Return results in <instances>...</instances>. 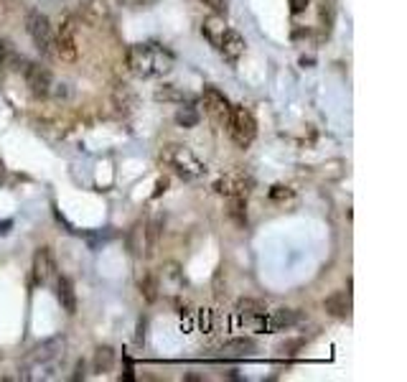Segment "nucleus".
Listing matches in <instances>:
<instances>
[{
    "instance_id": "f257e3e1",
    "label": "nucleus",
    "mask_w": 407,
    "mask_h": 382,
    "mask_svg": "<svg viewBox=\"0 0 407 382\" xmlns=\"http://www.w3.org/2000/svg\"><path fill=\"white\" fill-rule=\"evenodd\" d=\"M176 64V56L160 43H135L128 48V66L138 77H165Z\"/></svg>"
},
{
    "instance_id": "f03ea898",
    "label": "nucleus",
    "mask_w": 407,
    "mask_h": 382,
    "mask_svg": "<svg viewBox=\"0 0 407 382\" xmlns=\"http://www.w3.org/2000/svg\"><path fill=\"white\" fill-rule=\"evenodd\" d=\"M160 158H163V163H168V166H171L173 171L186 181L199 179V176L207 173V166H204V163H201L199 158L186 148V145H165L163 153H160Z\"/></svg>"
},
{
    "instance_id": "7ed1b4c3",
    "label": "nucleus",
    "mask_w": 407,
    "mask_h": 382,
    "mask_svg": "<svg viewBox=\"0 0 407 382\" xmlns=\"http://www.w3.org/2000/svg\"><path fill=\"white\" fill-rule=\"evenodd\" d=\"M227 130H230L235 145H239V148H247V145H252L254 138H257V123H254L252 113H249L247 108L237 105V108H232V118H230V125H227Z\"/></svg>"
},
{
    "instance_id": "20e7f679",
    "label": "nucleus",
    "mask_w": 407,
    "mask_h": 382,
    "mask_svg": "<svg viewBox=\"0 0 407 382\" xmlns=\"http://www.w3.org/2000/svg\"><path fill=\"white\" fill-rule=\"evenodd\" d=\"M26 31H29L34 46L38 48L43 56H53V29H51V21H48L41 11H31L29 16H26Z\"/></svg>"
},
{
    "instance_id": "39448f33",
    "label": "nucleus",
    "mask_w": 407,
    "mask_h": 382,
    "mask_svg": "<svg viewBox=\"0 0 407 382\" xmlns=\"http://www.w3.org/2000/svg\"><path fill=\"white\" fill-rule=\"evenodd\" d=\"M53 56L61 61L77 59V26L71 19H66L53 31Z\"/></svg>"
},
{
    "instance_id": "423d86ee",
    "label": "nucleus",
    "mask_w": 407,
    "mask_h": 382,
    "mask_svg": "<svg viewBox=\"0 0 407 382\" xmlns=\"http://www.w3.org/2000/svg\"><path fill=\"white\" fill-rule=\"evenodd\" d=\"M201 100H204V110H207V115L214 120V123H217V125H222V128L230 125L232 105H230V100L225 97V92H219L217 87H207Z\"/></svg>"
},
{
    "instance_id": "0eeeda50",
    "label": "nucleus",
    "mask_w": 407,
    "mask_h": 382,
    "mask_svg": "<svg viewBox=\"0 0 407 382\" xmlns=\"http://www.w3.org/2000/svg\"><path fill=\"white\" fill-rule=\"evenodd\" d=\"M252 184H254L252 176H249L247 171H242V168H237V171L225 173V176L214 184V189H217L219 194H225V197H247Z\"/></svg>"
},
{
    "instance_id": "6e6552de",
    "label": "nucleus",
    "mask_w": 407,
    "mask_h": 382,
    "mask_svg": "<svg viewBox=\"0 0 407 382\" xmlns=\"http://www.w3.org/2000/svg\"><path fill=\"white\" fill-rule=\"evenodd\" d=\"M24 77H26V87L34 97H48L53 87L51 72L41 64H26L24 66Z\"/></svg>"
},
{
    "instance_id": "1a4fd4ad",
    "label": "nucleus",
    "mask_w": 407,
    "mask_h": 382,
    "mask_svg": "<svg viewBox=\"0 0 407 382\" xmlns=\"http://www.w3.org/2000/svg\"><path fill=\"white\" fill-rule=\"evenodd\" d=\"M34 278L41 286L51 281V278H56V257H53L51 247H38L34 252Z\"/></svg>"
},
{
    "instance_id": "9d476101",
    "label": "nucleus",
    "mask_w": 407,
    "mask_h": 382,
    "mask_svg": "<svg viewBox=\"0 0 407 382\" xmlns=\"http://www.w3.org/2000/svg\"><path fill=\"white\" fill-rule=\"evenodd\" d=\"M244 48H247V43H244L242 33H239V31H235V29H227L225 36H222V41H219L217 51L225 56V59L237 61L239 56L244 54Z\"/></svg>"
},
{
    "instance_id": "9b49d317",
    "label": "nucleus",
    "mask_w": 407,
    "mask_h": 382,
    "mask_svg": "<svg viewBox=\"0 0 407 382\" xmlns=\"http://www.w3.org/2000/svg\"><path fill=\"white\" fill-rule=\"evenodd\" d=\"M128 247H130L133 257H150V250H148V222L145 220L133 224L130 234H128Z\"/></svg>"
},
{
    "instance_id": "f8f14e48",
    "label": "nucleus",
    "mask_w": 407,
    "mask_h": 382,
    "mask_svg": "<svg viewBox=\"0 0 407 382\" xmlns=\"http://www.w3.org/2000/svg\"><path fill=\"white\" fill-rule=\"evenodd\" d=\"M324 306L331 316L346 319L349 314H351V296H349V291H336V293H331L329 299L324 301Z\"/></svg>"
},
{
    "instance_id": "ddd939ff",
    "label": "nucleus",
    "mask_w": 407,
    "mask_h": 382,
    "mask_svg": "<svg viewBox=\"0 0 407 382\" xmlns=\"http://www.w3.org/2000/svg\"><path fill=\"white\" fill-rule=\"evenodd\" d=\"M56 301L66 314H77V293L69 278H56Z\"/></svg>"
},
{
    "instance_id": "4468645a",
    "label": "nucleus",
    "mask_w": 407,
    "mask_h": 382,
    "mask_svg": "<svg viewBox=\"0 0 407 382\" xmlns=\"http://www.w3.org/2000/svg\"><path fill=\"white\" fill-rule=\"evenodd\" d=\"M225 21H222V16H207V19L201 21V33H204V38H207L209 43H212L214 48L219 46V41H222V36H225Z\"/></svg>"
},
{
    "instance_id": "2eb2a0df",
    "label": "nucleus",
    "mask_w": 407,
    "mask_h": 382,
    "mask_svg": "<svg viewBox=\"0 0 407 382\" xmlns=\"http://www.w3.org/2000/svg\"><path fill=\"white\" fill-rule=\"evenodd\" d=\"M257 349V344H254L252 339H232L227 341L225 346H222V354H225L227 359H242V357H249V354Z\"/></svg>"
},
{
    "instance_id": "dca6fc26",
    "label": "nucleus",
    "mask_w": 407,
    "mask_h": 382,
    "mask_svg": "<svg viewBox=\"0 0 407 382\" xmlns=\"http://www.w3.org/2000/svg\"><path fill=\"white\" fill-rule=\"evenodd\" d=\"M227 217L237 227L247 224V197H227Z\"/></svg>"
},
{
    "instance_id": "f3484780",
    "label": "nucleus",
    "mask_w": 407,
    "mask_h": 382,
    "mask_svg": "<svg viewBox=\"0 0 407 382\" xmlns=\"http://www.w3.org/2000/svg\"><path fill=\"white\" fill-rule=\"evenodd\" d=\"M115 367V349L113 346H97L95 357H92V370L97 375H105Z\"/></svg>"
},
{
    "instance_id": "a211bd4d",
    "label": "nucleus",
    "mask_w": 407,
    "mask_h": 382,
    "mask_svg": "<svg viewBox=\"0 0 407 382\" xmlns=\"http://www.w3.org/2000/svg\"><path fill=\"white\" fill-rule=\"evenodd\" d=\"M235 311H237V316H242L244 321H247V319H254V316H262V314H267L265 304H262V301H257V299H239V301H237V306H235Z\"/></svg>"
},
{
    "instance_id": "6ab92c4d",
    "label": "nucleus",
    "mask_w": 407,
    "mask_h": 382,
    "mask_svg": "<svg viewBox=\"0 0 407 382\" xmlns=\"http://www.w3.org/2000/svg\"><path fill=\"white\" fill-rule=\"evenodd\" d=\"M138 288H140V296L145 301H155V296H158V278L150 270H145L140 275V281H138Z\"/></svg>"
},
{
    "instance_id": "aec40b11",
    "label": "nucleus",
    "mask_w": 407,
    "mask_h": 382,
    "mask_svg": "<svg viewBox=\"0 0 407 382\" xmlns=\"http://www.w3.org/2000/svg\"><path fill=\"white\" fill-rule=\"evenodd\" d=\"M148 222V250H150V255L155 252V247H158V239L160 234H163V217H153V220H145Z\"/></svg>"
},
{
    "instance_id": "412c9836",
    "label": "nucleus",
    "mask_w": 407,
    "mask_h": 382,
    "mask_svg": "<svg viewBox=\"0 0 407 382\" xmlns=\"http://www.w3.org/2000/svg\"><path fill=\"white\" fill-rule=\"evenodd\" d=\"M176 123L181 128H196L199 125V113H196V108H191V105H181L176 113Z\"/></svg>"
},
{
    "instance_id": "4be33fe9",
    "label": "nucleus",
    "mask_w": 407,
    "mask_h": 382,
    "mask_svg": "<svg viewBox=\"0 0 407 382\" xmlns=\"http://www.w3.org/2000/svg\"><path fill=\"white\" fill-rule=\"evenodd\" d=\"M199 326H201V331L212 334L214 331V314L212 311H199Z\"/></svg>"
},
{
    "instance_id": "5701e85b",
    "label": "nucleus",
    "mask_w": 407,
    "mask_h": 382,
    "mask_svg": "<svg viewBox=\"0 0 407 382\" xmlns=\"http://www.w3.org/2000/svg\"><path fill=\"white\" fill-rule=\"evenodd\" d=\"M270 199L272 202H283V199H293V191L288 189V186H272L270 189Z\"/></svg>"
},
{
    "instance_id": "b1692460",
    "label": "nucleus",
    "mask_w": 407,
    "mask_h": 382,
    "mask_svg": "<svg viewBox=\"0 0 407 382\" xmlns=\"http://www.w3.org/2000/svg\"><path fill=\"white\" fill-rule=\"evenodd\" d=\"M155 97H158V100H165V102H168V100H181L183 102V95H181V92H176V87H171V84L155 92Z\"/></svg>"
},
{
    "instance_id": "393cba45",
    "label": "nucleus",
    "mask_w": 407,
    "mask_h": 382,
    "mask_svg": "<svg viewBox=\"0 0 407 382\" xmlns=\"http://www.w3.org/2000/svg\"><path fill=\"white\" fill-rule=\"evenodd\" d=\"M212 8L214 16H227V0H204Z\"/></svg>"
},
{
    "instance_id": "a878e982",
    "label": "nucleus",
    "mask_w": 407,
    "mask_h": 382,
    "mask_svg": "<svg viewBox=\"0 0 407 382\" xmlns=\"http://www.w3.org/2000/svg\"><path fill=\"white\" fill-rule=\"evenodd\" d=\"M118 3L128 11H140V8H145L148 0H118Z\"/></svg>"
},
{
    "instance_id": "bb28decb",
    "label": "nucleus",
    "mask_w": 407,
    "mask_h": 382,
    "mask_svg": "<svg viewBox=\"0 0 407 382\" xmlns=\"http://www.w3.org/2000/svg\"><path fill=\"white\" fill-rule=\"evenodd\" d=\"M308 8V0H290V11L293 13H303Z\"/></svg>"
},
{
    "instance_id": "cd10ccee",
    "label": "nucleus",
    "mask_w": 407,
    "mask_h": 382,
    "mask_svg": "<svg viewBox=\"0 0 407 382\" xmlns=\"http://www.w3.org/2000/svg\"><path fill=\"white\" fill-rule=\"evenodd\" d=\"M165 186H168V181L160 179V181H158V189H155V197H160V191H165Z\"/></svg>"
},
{
    "instance_id": "c85d7f7f",
    "label": "nucleus",
    "mask_w": 407,
    "mask_h": 382,
    "mask_svg": "<svg viewBox=\"0 0 407 382\" xmlns=\"http://www.w3.org/2000/svg\"><path fill=\"white\" fill-rule=\"evenodd\" d=\"M79 377H84V364L82 362L77 364V375H74V380H79Z\"/></svg>"
}]
</instances>
